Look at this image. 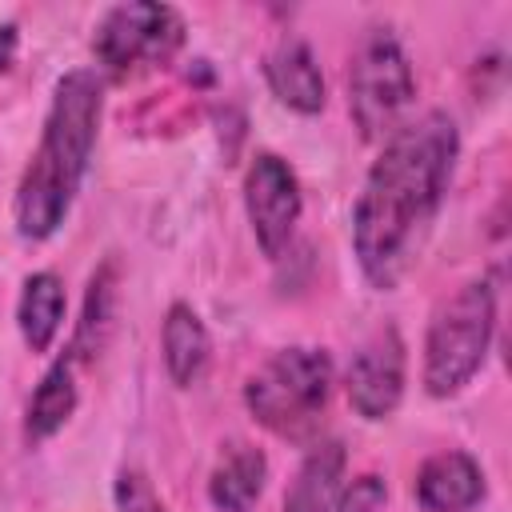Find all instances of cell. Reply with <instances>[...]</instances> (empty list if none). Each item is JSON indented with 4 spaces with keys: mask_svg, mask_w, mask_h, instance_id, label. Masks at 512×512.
<instances>
[{
    "mask_svg": "<svg viewBox=\"0 0 512 512\" xmlns=\"http://www.w3.org/2000/svg\"><path fill=\"white\" fill-rule=\"evenodd\" d=\"M456 148V124L444 112H424L388 136L352 208V248L368 284L388 292L416 260L448 192Z\"/></svg>",
    "mask_w": 512,
    "mask_h": 512,
    "instance_id": "obj_1",
    "label": "cell"
},
{
    "mask_svg": "<svg viewBox=\"0 0 512 512\" xmlns=\"http://www.w3.org/2000/svg\"><path fill=\"white\" fill-rule=\"evenodd\" d=\"M100 108H104V80L92 68H76L56 80L40 144L12 200L16 232L24 240H44L64 224L96 144Z\"/></svg>",
    "mask_w": 512,
    "mask_h": 512,
    "instance_id": "obj_2",
    "label": "cell"
},
{
    "mask_svg": "<svg viewBox=\"0 0 512 512\" xmlns=\"http://www.w3.org/2000/svg\"><path fill=\"white\" fill-rule=\"evenodd\" d=\"M496 328V296L488 280L456 288L428 324L424 340V388L432 396H456L484 364Z\"/></svg>",
    "mask_w": 512,
    "mask_h": 512,
    "instance_id": "obj_3",
    "label": "cell"
},
{
    "mask_svg": "<svg viewBox=\"0 0 512 512\" xmlns=\"http://www.w3.org/2000/svg\"><path fill=\"white\" fill-rule=\"evenodd\" d=\"M332 392V360L320 348H284L268 356L244 384L248 412L276 436L304 440Z\"/></svg>",
    "mask_w": 512,
    "mask_h": 512,
    "instance_id": "obj_4",
    "label": "cell"
},
{
    "mask_svg": "<svg viewBox=\"0 0 512 512\" xmlns=\"http://www.w3.org/2000/svg\"><path fill=\"white\" fill-rule=\"evenodd\" d=\"M412 92H416V80L400 40L388 28H372L360 40L348 68V108L356 128L368 140L392 132L400 112L412 104Z\"/></svg>",
    "mask_w": 512,
    "mask_h": 512,
    "instance_id": "obj_5",
    "label": "cell"
},
{
    "mask_svg": "<svg viewBox=\"0 0 512 512\" xmlns=\"http://www.w3.org/2000/svg\"><path fill=\"white\" fill-rule=\"evenodd\" d=\"M180 44H184L180 12L168 4H148V0L108 8L92 36V52L112 76L160 68L180 52Z\"/></svg>",
    "mask_w": 512,
    "mask_h": 512,
    "instance_id": "obj_6",
    "label": "cell"
},
{
    "mask_svg": "<svg viewBox=\"0 0 512 512\" xmlns=\"http://www.w3.org/2000/svg\"><path fill=\"white\" fill-rule=\"evenodd\" d=\"M244 208H248V220H252V236L260 244V252L268 260H276L292 232H296V220H300V184H296V172L272 156V152H260L244 176Z\"/></svg>",
    "mask_w": 512,
    "mask_h": 512,
    "instance_id": "obj_7",
    "label": "cell"
},
{
    "mask_svg": "<svg viewBox=\"0 0 512 512\" xmlns=\"http://www.w3.org/2000/svg\"><path fill=\"white\" fill-rule=\"evenodd\" d=\"M404 396V340L396 328L360 344L348 364V400L364 420H384Z\"/></svg>",
    "mask_w": 512,
    "mask_h": 512,
    "instance_id": "obj_8",
    "label": "cell"
},
{
    "mask_svg": "<svg viewBox=\"0 0 512 512\" xmlns=\"http://www.w3.org/2000/svg\"><path fill=\"white\" fill-rule=\"evenodd\" d=\"M412 492L424 512H472L484 500V472L468 452H436L420 464Z\"/></svg>",
    "mask_w": 512,
    "mask_h": 512,
    "instance_id": "obj_9",
    "label": "cell"
},
{
    "mask_svg": "<svg viewBox=\"0 0 512 512\" xmlns=\"http://www.w3.org/2000/svg\"><path fill=\"white\" fill-rule=\"evenodd\" d=\"M264 76H268V88L276 92V100L288 104L292 112L312 116L324 108V76L304 40H296V36L280 40L264 60Z\"/></svg>",
    "mask_w": 512,
    "mask_h": 512,
    "instance_id": "obj_10",
    "label": "cell"
},
{
    "mask_svg": "<svg viewBox=\"0 0 512 512\" xmlns=\"http://www.w3.org/2000/svg\"><path fill=\"white\" fill-rule=\"evenodd\" d=\"M264 476H268V460L260 448L252 444H228L212 468L208 480V500L220 512H252V504L264 492Z\"/></svg>",
    "mask_w": 512,
    "mask_h": 512,
    "instance_id": "obj_11",
    "label": "cell"
},
{
    "mask_svg": "<svg viewBox=\"0 0 512 512\" xmlns=\"http://www.w3.org/2000/svg\"><path fill=\"white\" fill-rule=\"evenodd\" d=\"M160 344H164V364H168L172 384L188 388V384H196L204 376V368L212 360V340H208V328L200 324V316L188 304H172L168 308Z\"/></svg>",
    "mask_w": 512,
    "mask_h": 512,
    "instance_id": "obj_12",
    "label": "cell"
},
{
    "mask_svg": "<svg viewBox=\"0 0 512 512\" xmlns=\"http://www.w3.org/2000/svg\"><path fill=\"white\" fill-rule=\"evenodd\" d=\"M340 480H344V448L336 440L316 444L284 496V512H332L340 496Z\"/></svg>",
    "mask_w": 512,
    "mask_h": 512,
    "instance_id": "obj_13",
    "label": "cell"
},
{
    "mask_svg": "<svg viewBox=\"0 0 512 512\" xmlns=\"http://www.w3.org/2000/svg\"><path fill=\"white\" fill-rule=\"evenodd\" d=\"M60 320H64V284H60V276L32 272L24 280V292H20V304H16V324H20L24 344L32 352H48L56 332H60Z\"/></svg>",
    "mask_w": 512,
    "mask_h": 512,
    "instance_id": "obj_14",
    "label": "cell"
},
{
    "mask_svg": "<svg viewBox=\"0 0 512 512\" xmlns=\"http://www.w3.org/2000/svg\"><path fill=\"white\" fill-rule=\"evenodd\" d=\"M76 412V380H72V356H60L36 384L32 400H28V420H24V432L32 444L56 436L68 416Z\"/></svg>",
    "mask_w": 512,
    "mask_h": 512,
    "instance_id": "obj_15",
    "label": "cell"
},
{
    "mask_svg": "<svg viewBox=\"0 0 512 512\" xmlns=\"http://www.w3.org/2000/svg\"><path fill=\"white\" fill-rule=\"evenodd\" d=\"M116 512H164V504H160V496L152 492V484L140 472L124 468L116 476Z\"/></svg>",
    "mask_w": 512,
    "mask_h": 512,
    "instance_id": "obj_16",
    "label": "cell"
},
{
    "mask_svg": "<svg viewBox=\"0 0 512 512\" xmlns=\"http://www.w3.org/2000/svg\"><path fill=\"white\" fill-rule=\"evenodd\" d=\"M388 500V488L380 476H356L348 488L336 496V512H380Z\"/></svg>",
    "mask_w": 512,
    "mask_h": 512,
    "instance_id": "obj_17",
    "label": "cell"
},
{
    "mask_svg": "<svg viewBox=\"0 0 512 512\" xmlns=\"http://www.w3.org/2000/svg\"><path fill=\"white\" fill-rule=\"evenodd\" d=\"M16 56V24H0V72H8Z\"/></svg>",
    "mask_w": 512,
    "mask_h": 512,
    "instance_id": "obj_18",
    "label": "cell"
}]
</instances>
